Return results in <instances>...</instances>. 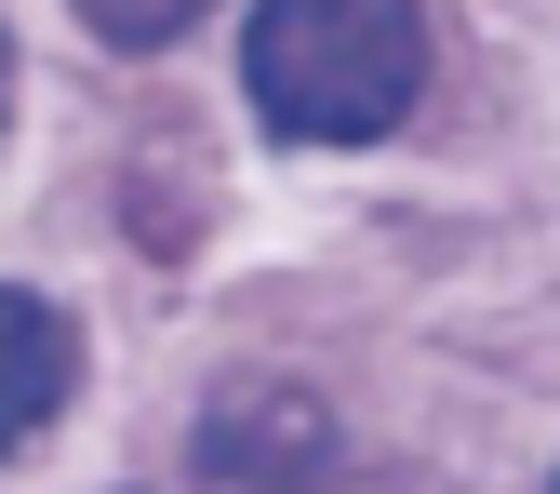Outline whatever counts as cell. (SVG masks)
I'll list each match as a JSON object with an SVG mask.
<instances>
[{
  "label": "cell",
  "instance_id": "obj_1",
  "mask_svg": "<svg viewBox=\"0 0 560 494\" xmlns=\"http://www.w3.org/2000/svg\"><path fill=\"white\" fill-rule=\"evenodd\" d=\"M428 94V14L413 0H267L254 14V107L307 148H361Z\"/></svg>",
  "mask_w": 560,
  "mask_h": 494
},
{
  "label": "cell",
  "instance_id": "obj_2",
  "mask_svg": "<svg viewBox=\"0 0 560 494\" xmlns=\"http://www.w3.org/2000/svg\"><path fill=\"white\" fill-rule=\"evenodd\" d=\"M320 468H334V414L307 388H267V375L214 388V414H200V481L214 494H320Z\"/></svg>",
  "mask_w": 560,
  "mask_h": 494
},
{
  "label": "cell",
  "instance_id": "obj_3",
  "mask_svg": "<svg viewBox=\"0 0 560 494\" xmlns=\"http://www.w3.org/2000/svg\"><path fill=\"white\" fill-rule=\"evenodd\" d=\"M67 375H81V334H67V308L0 295V455H14L40 414L67 401Z\"/></svg>",
  "mask_w": 560,
  "mask_h": 494
},
{
  "label": "cell",
  "instance_id": "obj_4",
  "mask_svg": "<svg viewBox=\"0 0 560 494\" xmlns=\"http://www.w3.org/2000/svg\"><path fill=\"white\" fill-rule=\"evenodd\" d=\"M0 107H14V54H0Z\"/></svg>",
  "mask_w": 560,
  "mask_h": 494
}]
</instances>
